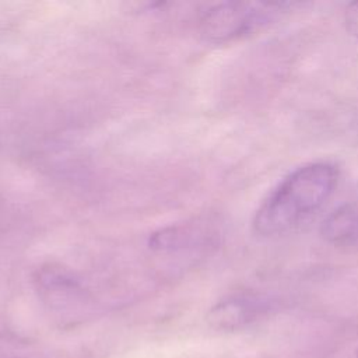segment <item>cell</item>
<instances>
[{
	"mask_svg": "<svg viewBox=\"0 0 358 358\" xmlns=\"http://www.w3.org/2000/svg\"><path fill=\"white\" fill-rule=\"evenodd\" d=\"M338 178V166L329 161L298 166L262 200L252 220L253 232L260 238H275L292 231L324 206Z\"/></svg>",
	"mask_w": 358,
	"mask_h": 358,
	"instance_id": "6da1fadb",
	"label": "cell"
},
{
	"mask_svg": "<svg viewBox=\"0 0 358 358\" xmlns=\"http://www.w3.org/2000/svg\"><path fill=\"white\" fill-rule=\"evenodd\" d=\"M292 6L285 1H220L201 13L199 31L211 43H228L268 27Z\"/></svg>",
	"mask_w": 358,
	"mask_h": 358,
	"instance_id": "7a4b0ae2",
	"label": "cell"
},
{
	"mask_svg": "<svg viewBox=\"0 0 358 358\" xmlns=\"http://www.w3.org/2000/svg\"><path fill=\"white\" fill-rule=\"evenodd\" d=\"M273 308L267 295L257 292H242L227 296L217 302L207 313V322L218 330H239L262 317Z\"/></svg>",
	"mask_w": 358,
	"mask_h": 358,
	"instance_id": "3957f363",
	"label": "cell"
},
{
	"mask_svg": "<svg viewBox=\"0 0 358 358\" xmlns=\"http://www.w3.org/2000/svg\"><path fill=\"white\" fill-rule=\"evenodd\" d=\"M320 235L334 246L358 245V203H347L331 211L320 224Z\"/></svg>",
	"mask_w": 358,
	"mask_h": 358,
	"instance_id": "277c9868",
	"label": "cell"
},
{
	"mask_svg": "<svg viewBox=\"0 0 358 358\" xmlns=\"http://www.w3.org/2000/svg\"><path fill=\"white\" fill-rule=\"evenodd\" d=\"M192 236H193V232L189 228L171 225L154 232L150 236L148 245L154 250H161V252L176 250L190 245Z\"/></svg>",
	"mask_w": 358,
	"mask_h": 358,
	"instance_id": "5b68a950",
	"label": "cell"
},
{
	"mask_svg": "<svg viewBox=\"0 0 358 358\" xmlns=\"http://www.w3.org/2000/svg\"><path fill=\"white\" fill-rule=\"evenodd\" d=\"M343 22L350 35L358 38V1L345 6L343 14Z\"/></svg>",
	"mask_w": 358,
	"mask_h": 358,
	"instance_id": "8992f818",
	"label": "cell"
},
{
	"mask_svg": "<svg viewBox=\"0 0 358 358\" xmlns=\"http://www.w3.org/2000/svg\"><path fill=\"white\" fill-rule=\"evenodd\" d=\"M357 358H358V350H357Z\"/></svg>",
	"mask_w": 358,
	"mask_h": 358,
	"instance_id": "52a82bcc",
	"label": "cell"
}]
</instances>
